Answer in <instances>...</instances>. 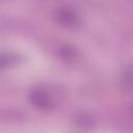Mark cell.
<instances>
[{"mask_svg": "<svg viewBox=\"0 0 133 133\" xmlns=\"http://www.w3.org/2000/svg\"><path fill=\"white\" fill-rule=\"evenodd\" d=\"M30 100L33 105L43 109H48L53 105V99L51 95L48 92L47 89H45L42 86H38L31 91Z\"/></svg>", "mask_w": 133, "mask_h": 133, "instance_id": "1", "label": "cell"}, {"mask_svg": "<svg viewBox=\"0 0 133 133\" xmlns=\"http://www.w3.org/2000/svg\"><path fill=\"white\" fill-rule=\"evenodd\" d=\"M56 19L61 25L66 27H74L75 25L78 24V20H79L76 12L69 7L59 8L56 12Z\"/></svg>", "mask_w": 133, "mask_h": 133, "instance_id": "2", "label": "cell"}, {"mask_svg": "<svg viewBox=\"0 0 133 133\" xmlns=\"http://www.w3.org/2000/svg\"><path fill=\"white\" fill-rule=\"evenodd\" d=\"M121 82L126 90L133 92V68H128L124 71L121 78Z\"/></svg>", "mask_w": 133, "mask_h": 133, "instance_id": "3", "label": "cell"}]
</instances>
